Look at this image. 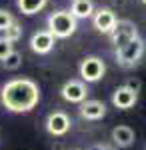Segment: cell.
I'll return each mask as SVG.
<instances>
[{"label":"cell","instance_id":"obj_1","mask_svg":"<svg viewBox=\"0 0 146 150\" xmlns=\"http://www.w3.org/2000/svg\"><path fill=\"white\" fill-rule=\"evenodd\" d=\"M0 102L12 114L32 112L40 102V88L32 78H12L0 88Z\"/></svg>","mask_w":146,"mask_h":150},{"label":"cell","instance_id":"obj_2","mask_svg":"<svg viewBox=\"0 0 146 150\" xmlns=\"http://www.w3.org/2000/svg\"><path fill=\"white\" fill-rule=\"evenodd\" d=\"M48 24V32L54 38H70L78 28V20L70 14V10H54L48 14L46 18Z\"/></svg>","mask_w":146,"mask_h":150},{"label":"cell","instance_id":"obj_3","mask_svg":"<svg viewBox=\"0 0 146 150\" xmlns=\"http://www.w3.org/2000/svg\"><path fill=\"white\" fill-rule=\"evenodd\" d=\"M144 40L138 36L136 40L132 42H128V44H124V46L116 48V62H118V66H122V68H132L138 64V60L144 56Z\"/></svg>","mask_w":146,"mask_h":150},{"label":"cell","instance_id":"obj_4","mask_svg":"<svg viewBox=\"0 0 146 150\" xmlns=\"http://www.w3.org/2000/svg\"><path fill=\"white\" fill-rule=\"evenodd\" d=\"M78 74L80 80L86 82V84L100 82L106 74V64L100 56H84L78 64Z\"/></svg>","mask_w":146,"mask_h":150},{"label":"cell","instance_id":"obj_5","mask_svg":"<svg viewBox=\"0 0 146 150\" xmlns=\"http://www.w3.org/2000/svg\"><path fill=\"white\" fill-rule=\"evenodd\" d=\"M138 26H136L132 20H128V18H124V20H118L116 26H114V30L110 32V42L114 44V48H120L124 44H128V42H132L138 38Z\"/></svg>","mask_w":146,"mask_h":150},{"label":"cell","instance_id":"obj_6","mask_svg":"<svg viewBox=\"0 0 146 150\" xmlns=\"http://www.w3.org/2000/svg\"><path fill=\"white\" fill-rule=\"evenodd\" d=\"M44 128L46 132L50 134V136H66L68 132H70V128H72V120H70V116L66 112H62V110H54V112H50V114L46 116L44 120Z\"/></svg>","mask_w":146,"mask_h":150},{"label":"cell","instance_id":"obj_7","mask_svg":"<svg viewBox=\"0 0 146 150\" xmlns=\"http://www.w3.org/2000/svg\"><path fill=\"white\" fill-rule=\"evenodd\" d=\"M60 96L70 104H82L84 100H88V86H86V82L70 78L62 84Z\"/></svg>","mask_w":146,"mask_h":150},{"label":"cell","instance_id":"obj_8","mask_svg":"<svg viewBox=\"0 0 146 150\" xmlns=\"http://www.w3.org/2000/svg\"><path fill=\"white\" fill-rule=\"evenodd\" d=\"M138 102V88L130 84H122L112 92V104L118 110H130Z\"/></svg>","mask_w":146,"mask_h":150},{"label":"cell","instance_id":"obj_9","mask_svg":"<svg viewBox=\"0 0 146 150\" xmlns=\"http://www.w3.org/2000/svg\"><path fill=\"white\" fill-rule=\"evenodd\" d=\"M116 22H118V18L110 8H98L92 14V26L102 34H110L114 30V26H116Z\"/></svg>","mask_w":146,"mask_h":150},{"label":"cell","instance_id":"obj_10","mask_svg":"<svg viewBox=\"0 0 146 150\" xmlns=\"http://www.w3.org/2000/svg\"><path fill=\"white\" fill-rule=\"evenodd\" d=\"M54 44H56V38L50 34L48 30H38V32H34L32 38H30V50H32L34 54H40V56L50 54L52 48H54Z\"/></svg>","mask_w":146,"mask_h":150},{"label":"cell","instance_id":"obj_11","mask_svg":"<svg viewBox=\"0 0 146 150\" xmlns=\"http://www.w3.org/2000/svg\"><path fill=\"white\" fill-rule=\"evenodd\" d=\"M110 140H112V144L118 150L120 148H130V146L134 144V140H136V134H134V130L128 126V124H118V126L112 128Z\"/></svg>","mask_w":146,"mask_h":150},{"label":"cell","instance_id":"obj_12","mask_svg":"<svg viewBox=\"0 0 146 150\" xmlns=\"http://www.w3.org/2000/svg\"><path fill=\"white\" fill-rule=\"evenodd\" d=\"M78 112L84 120H102L106 116V104L102 100H94V98L92 100H84L80 104Z\"/></svg>","mask_w":146,"mask_h":150},{"label":"cell","instance_id":"obj_13","mask_svg":"<svg viewBox=\"0 0 146 150\" xmlns=\"http://www.w3.org/2000/svg\"><path fill=\"white\" fill-rule=\"evenodd\" d=\"M70 14H72L76 20L92 18V14H94V4H92V0H72Z\"/></svg>","mask_w":146,"mask_h":150},{"label":"cell","instance_id":"obj_14","mask_svg":"<svg viewBox=\"0 0 146 150\" xmlns=\"http://www.w3.org/2000/svg\"><path fill=\"white\" fill-rule=\"evenodd\" d=\"M46 4H48V0H16V6L24 16H34L38 12H42Z\"/></svg>","mask_w":146,"mask_h":150},{"label":"cell","instance_id":"obj_15","mask_svg":"<svg viewBox=\"0 0 146 150\" xmlns=\"http://www.w3.org/2000/svg\"><path fill=\"white\" fill-rule=\"evenodd\" d=\"M22 34H24V28H22V26H20L18 22H16V20H14V22H12L10 26L6 28V30H4V38H6L10 44L18 42V40L22 38Z\"/></svg>","mask_w":146,"mask_h":150},{"label":"cell","instance_id":"obj_16","mask_svg":"<svg viewBox=\"0 0 146 150\" xmlns=\"http://www.w3.org/2000/svg\"><path fill=\"white\" fill-rule=\"evenodd\" d=\"M2 66L6 70H16L22 66V54L20 52H16V50H12L10 54L6 56V60H2Z\"/></svg>","mask_w":146,"mask_h":150},{"label":"cell","instance_id":"obj_17","mask_svg":"<svg viewBox=\"0 0 146 150\" xmlns=\"http://www.w3.org/2000/svg\"><path fill=\"white\" fill-rule=\"evenodd\" d=\"M12 22H14V16H12L8 10H2V8H0V32H4Z\"/></svg>","mask_w":146,"mask_h":150},{"label":"cell","instance_id":"obj_18","mask_svg":"<svg viewBox=\"0 0 146 150\" xmlns=\"http://www.w3.org/2000/svg\"><path fill=\"white\" fill-rule=\"evenodd\" d=\"M14 50V44H10L4 36H0V60H6V56Z\"/></svg>","mask_w":146,"mask_h":150},{"label":"cell","instance_id":"obj_19","mask_svg":"<svg viewBox=\"0 0 146 150\" xmlns=\"http://www.w3.org/2000/svg\"><path fill=\"white\" fill-rule=\"evenodd\" d=\"M90 150H118L114 144H106V142H100V144H94Z\"/></svg>","mask_w":146,"mask_h":150},{"label":"cell","instance_id":"obj_20","mask_svg":"<svg viewBox=\"0 0 146 150\" xmlns=\"http://www.w3.org/2000/svg\"><path fill=\"white\" fill-rule=\"evenodd\" d=\"M142 2H144V4H146V0H142Z\"/></svg>","mask_w":146,"mask_h":150},{"label":"cell","instance_id":"obj_21","mask_svg":"<svg viewBox=\"0 0 146 150\" xmlns=\"http://www.w3.org/2000/svg\"><path fill=\"white\" fill-rule=\"evenodd\" d=\"M144 150H146V144H144Z\"/></svg>","mask_w":146,"mask_h":150}]
</instances>
